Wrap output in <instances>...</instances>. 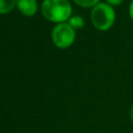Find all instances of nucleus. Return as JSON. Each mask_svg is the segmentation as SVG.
I'll return each mask as SVG.
<instances>
[{"label": "nucleus", "mask_w": 133, "mask_h": 133, "mask_svg": "<svg viewBox=\"0 0 133 133\" xmlns=\"http://www.w3.org/2000/svg\"><path fill=\"white\" fill-rule=\"evenodd\" d=\"M42 12L49 21L59 24L70 18L72 6L68 0H44Z\"/></svg>", "instance_id": "obj_1"}, {"label": "nucleus", "mask_w": 133, "mask_h": 133, "mask_svg": "<svg viewBox=\"0 0 133 133\" xmlns=\"http://www.w3.org/2000/svg\"><path fill=\"white\" fill-rule=\"evenodd\" d=\"M90 18L94 26L97 29L105 31L113 25L115 14L111 5L106 3H98L94 6Z\"/></svg>", "instance_id": "obj_2"}, {"label": "nucleus", "mask_w": 133, "mask_h": 133, "mask_svg": "<svg viewBox=\"0 0 133 133\" xmlns=\"http://www.w3.org/2000/svg\"><path fill=\"white\" fill-rule=\"evenodd\" d=\"M52 39L56 47L68 48L75 41V30L69 23H59L52 31Z\"/></svg>", "instance_id": "obj_3"}, {"label": "nucleus", "mask_w": 133, "mask_h": 133, "mask_svg": "<svg viewBox=\"0 0 133 133\" xmlns=\"http://www.w3.org/2000/svg\"><path fill=\"white\" fill-rule=\"evenodd\" d=\"M17 6L19 10L27 17L35 15L37 10L36 0H17Z\"/></svg>", "instance_id": "obj_4"}, {"label": "nucleus", "mask_w": 133, "mask_h": 133, "mask_svg": "<svg viewBox=\"0 0 133 133\" xmlns=\"http://www.w3.org/2000/svg\"><path fill=\"white\" fill-rule=\"evenodd\" d=\"M16 4L17 0H0V14L4 15L11 11Z\"/></svg>", "instance_id": "obj_5"}, {"label": "nucleus", "mask_w": 133, "mask_h": 133, "mask_svg": "<svg viewBox=\"0 0 133 133\" xmlns=\"http://www.w3.org/2000/svg\"><path fill=\"white\" fill-rule=\"evenodd\" d=\"M69 24H70L74 29H76V28H81V27L84 25V21H83V19H82L81 17H79V16H74V17L70 18Z\"/></svg>", "instance_id": "obj_6"}, {"label": "nucleus", "mask_w": 133, "mask_h": 133, "mask_svg": "<svg viewBox=\"0 0 133 133\" xmlns=\"http://www.w3.org/2000/svg\"><path fill=\"white\" fill-rule=\"evenodd\" d=\"M74 1L79 6H82V7H91V6L97 5L100 0H74Z\"/></svg>", "instance_id": "obj_7"}, {"label": "nucleus", "mask_w": 133, "mask_h": 133, "mask_svg": "<svg viewBox=\"0 0 133 133\" xmlns=\"http://www.w3.org/2000/svg\"><path fill=\"white\" fill-rule=\"evenodd\" d=\"M107 3H109L110 5H118L123 2V0H106Z\"/></svg>", "instance_id": "obj_8"}, {"label": "nucleus", "mask_w": 133, "mask_h": 133, "mask_svg": "<svg viewBox=\"0 0 133 133\" xmlns=\"http://www.w3.org/2000/svg\"><path fill=\"white\" fill-rule=\"evenodd\" d=\"M129 14H130V16L133 20V1H132V3L130 4V7H129Z\"/></svg>", "instance_id": "obj_9"}, {"label": "nucleus", "mask_w": 133, "mask_h": 133, "mask_svg": "<svg viewBox=\"0 0 133 133\" xmlns=\"http://www.w3.org/2000/svg\"><path fill=\"white\" fill-rule=\"evenodd\" d=\"M130 117H131V121L133 122V105H132V107L130 109Z\"/></svg>", "instance_id": "obj_10"}]
</instances>
